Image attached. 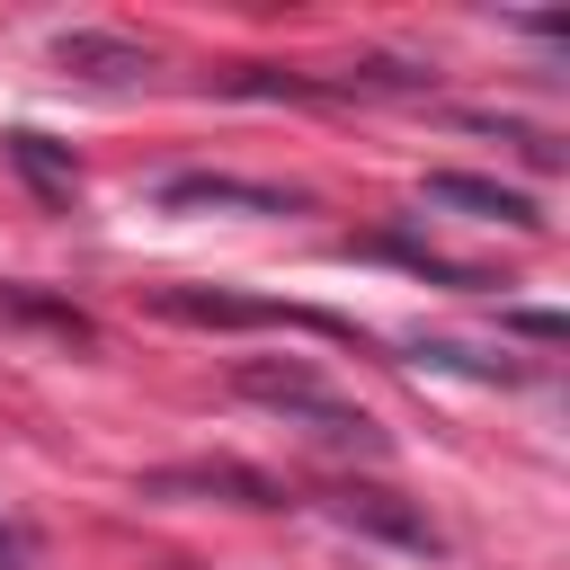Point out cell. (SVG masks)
<instances>
[{
  "mask_svg": "<svg viewBox=\"0 0 570 570\" xmlns=\"http://www.w3.org/2000/svg\"><path fill=\"white\" fill-rule=\"evenodd\" d=\"M232 392L240 401H258V410H276V419H294V428H312V436H330V445H356V454H383V428L356 410V401H338L312 365H276V356H240L232 365Z\"/></svg>",
  "mask_w": 570,
  "mask_h": 570,
  "instance_id": "1",
  "label": "cell"
},
{
  "mask_svg": "<svg viewBox=\"0 0 570 570\" xmlns=\"http://www.w3.org/2000/svg\"><path fill=\"white\" fill-rule=\"evenodd\" d=\"M151 303H160V321H187V330H312V338H356V321H330V312H303V303L223 294V285H160Z\"/></svg>",
  "mask_w": 570,
  "mask_h": 570,
  "instance_id": "2",
  "label": "cell"
},
{
  "mask_svg": "<svg viewBox=\"0 0 570 570\" xmlns=\"http://www.w3.org/2000/svg\"><path fill=\"white\" fill-rule=\"evenodd\" d=\"M160 214H303V187H267V178H232V169H178L151 187Z\"/></svg>",
  "mask_w": 570,
  "mask_h": 570,
  "instance_id": "3",
  "label": "cell"
},
{
  "mask_svg": "<svg viewBox=\"0 0 570 570\" xmlns=\"http://www.w3.org/2000/svg\"><path fill=\"white\" fill-rule=\"evenodd\" d=\"M321 508H330L347 534H374V543H392V552H419V561H436V552H445V534H436L401 490H365V481H347V490H330Z\"/></svg>",
  "mask_w": 570,
  "mask_h": 570,
  "instance_id": "4",
  "label": "cell"
},
{
  "mask_svg": "<svg viewBox=\"0 0 570 570\" xmlns=\"http://www.w3.org/2000/svg\"><path fill=\"white\" fill-rule=\"evenodd\" d=\"M53 71H62V80H89V89H125V80L151 71V45L98 36V27H62V36H53Z\"/></svg>",
  "mask_w": 570,
  "mask_h": 570,
  "instance_id": "5",
  "label": "cell"
},
{
  "mask_svg": "<svg viewBox=\"0 0 570 570\" xmlns=\"http://www.w3.org/2000/svg\"><path fill=\"white\" fill-rule=\"evenodd\" d=\"M428 205H454V214H472V223H508V232H543V205L525 196V187H499V178H472V169H428V187H419Z\"/></svg>",
  "mask_w": 570,
  "mask_h": 570,
  "instance_id": "6",
  "label": "cell"
},
{
  "mask_svg": "<svg viewBox=\"0 0 570 570\" xmlns=\"http://www.w3.org/2000/svg\"><path fill=\"white\" fill-rule=\"evenodd\" d=\"M142 490H160V499L205 490V499H240V508H285V490H276L267 472H249V463H169V472H151Z\"/></svg>",
  "mask_w": 570,
  "mask_h": 570,
  "instance_id": "7",
  "label": "cell"
},
{
  "mask_svg": "<svg viewBox=\"0 0 570 570\" xmlns=\"http://www.w3.org/2000/svg\"><path fill=\"white\" fill-rule=\"evenodd\" d=\"M0 151H9V169H18L45 205H71V187H80L71 142H53V134H36V125H9V134H0Z\"/></svg>",
  "mask_w": 570,
  "mask_h": 570,
  "instance_id": "8",
  "label": "cell"
},
{
  "mask_svg": "<svg viewBox=\"0 0 570 570\" xmlns=\"http://www.w3.org/2000/svg\"><path fill=\"white\" fill-rule=\"evenodd\" d=\"M401 356H410V365H428V374H472V383H534V365L490 356V347H463V338H410Z\"/></svg>",
  "mask_w": 570,
  "mask_h": 570,
  "instance_id": "9",
  "label": "cell"
},
{
  "mask_svg": "<svg viewBox=\"0 0 570 570\" xmlns=\"http://www.w3.org/2000/svg\"><path fill=\"white\" fill-rule=\"evenodd\" d=\"M499 330H517V338H534V347H561V338H570L561 312H499Z\"/></svg>",
  "mask_w": 570,
  "mask_h": 570,
  "instance_id": "10",
  "label": "cell"
},
{
  "mask_svg": "<svg viewBox=\"0 0 570 570\" xmlns=\"http://www.w3.org/2000/svg\"><path fill=\"white\" fill-rule=\"evenodd\" d=\"M0 561H9V534H0Z\"/></svg>",
  "mask_w": 570,
  "mask_h": 570,
  "instance_id": "11",
  "label": "cell"
}]
</instances>
